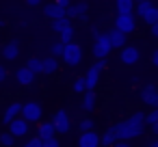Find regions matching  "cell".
<instances>
[{
  "label": "cell",
  "instance_id": "6da1fadb",
  "mask_svg": "<svg viewBox=\"0 0 158 147\" xmlns=\"http://www.w3.org/2000/svg\"><path fill=\"white\" fill-rule=\"evenodd\" d=\"M143 130H145V112H134V115H130L126 121H121V123H117L115 125V132H117V138L119 141H130V138H134V136H141L143 134Z\"/></svg>",
  "mask_w": 158,
  "mask_h": 147
},
{
  "label": "cell",
  "instance_id": "7a4b0ae2",
  "mask_svg": "<svg viewBox=\"0 0 158 147\" xmlns=\"http://www.w3.org/2000/svg\"><path fill=\"white\" fill-rule=\"evenodd\" d=\"M110 50H113V43H110L108 33H100L95 37V41H93V56L98 61H106V56L110 54Z\"/></svg>",
  "mask_w": 158,
  "mask_h": 147
},
{
  "label": "cell",
  "instance_id": "3957f363",
  "mask_svg": "<svg viewBox=\"0 0 158 147\" xmlns=\"http://www.w3.org/2000/svg\"><path fill=\"white\" fill-rule=\"evenodd\" d=\"M41 115H44V110H41V106H39L35 100L22 104V115H20V117H22L26 123H39Z\"/></svg>",
  "mask_w": 158,
  "mask_h": 147
},
{
  "label": "cell",
  "instance_id": "277c9868",
  "mask_svg": "<svg viewBox=\"0 0 158 147\" xmlns=\"http://www.w3.org/2000/svg\"><path fill=\"white\" fill-rule=\"evenodd\" d=\"M63 61L67 63V65H78L80 61H82V48L78 46V43H67L65 46V50H63Z\"/></svg>",
  "mask_w": 158,
  "mask_h": 147
},
{
  "label": "cell",
  "instance_id": "5b68a950",
  "mask_svg": "<svg viewBox=\"0 0 158 147\" xmlns=\"http://www.w3.org/2000/svg\"><path fill=\"white\" fill-rule=\"evenodd\" d=\"M52 123H54L56 134H67V132L72 130V121H69V112H67V110H59V112L54 115Z\"/></svg>",
  "mask_w": 158,
  "mask_h": 147
},
{
  "label": "cell",
  "instance_id": "8992f818",
  "mask_svg": "<svg viewBox=\"0 0 158 147\" xmlns=\"http://www.w3.org/2000/svg\"><path fill=\"white\" fill-rule=\"evenodd\" d=\"M119 33H123L128 37V33H132L136 28V22H134V15H115V26Z\"/></svg>",
  "mask_w": 158,
  "mask_h": 147
},
{
  "label": "cell",
  "instance_id": "52a82bcc",
  "mask_svg": "<svg viewBox=\"0 0 158 147\" xmlns=\"http://www.w3.org/2000/svg\"><path fill=\"white\" fill-rule=\"evenodd\" d=\"M121 63L123 65H136L139 63V59H141V50L136 48V46H126L123 50H121Z\"/></svg>",
  "mask_w": 158,
  "mask_h": 147
},
{
  "label": "cell",
  "instance_id": "ba28073f",
  "mask_svg": "<svg viewBox=\"0 0 158 147\" xmlns=\"http://www.w3.org/2000/svg\"><path fill=\"white\" fill-rule=\"evenodd\" d=\"M54 134H56V130H54V123H52V121H41V123H39V128H37V138H39L41 143L52 141Z\"/></svg>",
  "mask_w": 158,
  "mask_h": 147
},
{
  "label": "cell",
  "instance_id": "9c48e42d",
  "mask_svg": "<svg viewBox=\"0 0 158 147\" xmlns=\"http://www.w3.org/2000/svg\"><path fill=\"white\" fill-rule=\"evenodd\" d=\"M89 11V5L87 2H72L69 9H67V20H82Z\"/></svg>",
  "mask_w": 158,
  "mask_h": 147
},
{
  "label": "cell",
  "instance_id": "30bf717a",
  "mask_svg": "<svg viewBox=\"0 0 158 147\" xmlns=\"http://www.w3.org/2000/svg\"><path fill=\"white\" fill-rule=\"evenodd\" d=\"M41 9H44V15H46L50 22H56V20H63V18H67V11L59 9L54 2H50V5H44Z\"/></svg>",
  "mask_w": 158,
  "mask_h": 147
},
{
  "label": "cell",
  "instance_id": "8fae6325",
  "mask_svg": "<svg viewBox=\"0 0 158 147\" xmlns=\"http://www.w3.org/2000/svg\"><path fill=\"white\" fill-rule=\"evenodd\" d=\"M9 134H11L13 138H15V136H18V138H20V136H26V134H28V123H26L22 117L15 119V121H11V123H9Z\"/></svg>",
  "mask_w": 158,
  "mask_h": 147
},
{
  "label": "cell",
  "instance_id": "7c38bea8",
  "mask_svg": "<svg viewBox=\"0 0 158 147\" xmlns=\"http://www.w3.org/2000/svg\"><path fill=\"white\" fill-rule=\"evenodd\" d=\"M78 147H100V134L93 132H85L78 136Z\"/></svg>",
  "mask_w": 158,
  "mask_h": 147
},
{
  "label": "cell",
  "instance_id": "4fadbf2b",
  "mask_svg": "<svg viewBox=\"0 0 158 147\" xmlns=\"http://www.w3.org/2000/svg\"><path fill=\"white\" fill-rule=\"evenodd\" d=\"M20 115H22V104H20V102H11V104L7 106L5 115H2V121L9 125V123H11V121H15Z\"/></svg>",
  "mask_w": 158,
  "mask_h": 147
},
{
  "label": "cell",
  "instance_id": "5bb4252c",
  "mask_svg": "<svg viewBox=\"0 0 158 147\" xmlns=\"http://www.w3.org/2000/svg\"><path fill=\"white\" fill-rule=\"evenodd\" d=\"M15 80H18V84H22V87H31V84L35 82V74H33L28 67H20V69L15 71Z\"/></svg>",
  "mask_w": 158,
  "mask_h": 147
},
{
  "label": "cell",
  "instance_id": "9a60e30c",
  "mask_svg": "<svg viewBox=\"0 0 158 147\" xmlns=\"http://www.w3.org/2000/svg\"><path fill=\"white\" fill-rule=\"evenodd\" d=\"M117 143H119V138H117L115 125H113V128H108V130L100 136V147H115Z\"/></svg>",
  "mask_w": 158,
  "mask_h": 147
},
{
  "label": "cell",
  "instance_id": "2e32d148",
  "mask_svg": "<svg viewBox=\"0 0 158 147\" xmlns=\"http://www.w3.org/2000/svg\"><path fill=\"white\" fill-rule=\"evenodd\" d=\"M108 37H110V43H113V48H126L128 46V37L123 35V33H119L117 28H110L108 31Z\"/></svg>",
  "mask_w": 158,
  "mask_h": 147
},
{
  "label": "cell",
  "instance_id": "e0dca14e",
  "mask_svg": "<svg viewBox=\"0 0 158 147\" xmlns=\"http://www.w3.org/2000/svg\"><path fill=\"white\" fill-rule=\"evenodd\" d=\"M134 5L132 0H117L115 2V9H117V15H134Z\"/></svg>",
  "mask_w": 158,
  "mask_h": 147
},
{
  "label": "cell",
  "instance_id": "ac0fdd59",
  "mask_svg": "<svg viewBox=\"0 0 158 147\" xmlns=\"http://www.w3.org/2000/svg\"><path fill=\"white\" fill-rule=\"evenodd\" d=\"M156 87L154 84H145L143 89H141V102L143 104H147V106H152L154 104V97H156Z\"/></svg>",
  "mask_w": 158,
  "mask_h": 147
},
{
  "label": "cell",
  "instance_id": "d6986e66",
  "mask_svg": "<svg viewBox=\"0 0 158 147\" xmlns=\"http://www.w3.org/2000/svg\"><path fill=\"white\" fill-rule=\"evenodd\" d=\"M18 54H20V43H18V41H9V43L2 48V56H5L7 61L18 59Z\"/></svg>",
  "mask_w": 158,
  "mask_h": 147
},
{
  "label": "cell",
  "instance_id": "ffe728a7",
  "mask_svg": "<svg viewBox=\"0 0 158 147\" xmlns=\"http://www.w3.org/2000/svg\"><path fill=\"white\" fill-rule=\"evenodd\" d=\"M93 108H95V93H93V91H87L85 97H82V102H80V110L91 112Z\"/></svg>",
  "mask_w": 158,
  "mask_h": 147
},
{
  "label": "cell",
  "instance_id": "44dd1931",
  "mask_svg": "<svg viewBox=\"0 0 158 147\" xmlns=\"http://www.w3.org/2000/svg\"><path fill=\"white\" fill-rule=\"evenodd\" d=\"M50 24H52V31H54V33H59V35H63L67 28H74V26H72V20H67V18L56 20V22H50Z\"/></svg>",
  "mask_w": 158,
  "mask_h": 147
},
{
  "label": "cell",
  "instance_id": "7402d4cb",
  "mask_svg": "<svg viewBox=\"0 0 158 147\" xmlns=\"http://www.w3.org/2000/svg\"><path fill=\"white\" fill-rule=\"evenodd\" d=\"M85 80H87V91H93V89H95V84H98V80H100V71L91 67V69L87 71Z\"/></svg>",
  "mask_w": 158,
  "mask_h": 147
},
{
  "label": "cell",
  "instance_id": "603a6c76",
  "mask_svg": "<svg viewBox=\"0 0 158 147\" xmlns=\"http://www.w3.org/2000/svg\"><path fill=\"white\" fill-rule=\"evenodd\" d=\"M26 67H28L33 74H41V71H44V59L31 56V59H28V63H26Z\"/></svg>",
  "mask_w": 158,
  "mask_h": 147
},
{
  "label": "cell",
  "instance_id": "cb8c5ba5",
  "mask_svg": "<svg viewBox=\"0 0 158 147\" xmlns=\"http://www.w3.org/2000/svg\"><path fill=\"white\" fill-rule=\"evenodd\" d=\"M56 69H59V61L56 59H52V56L44 59V71L41 74H54Z\"/></svg>",
  "mask_w": 158,
  "mask_h": 147
},
{
  "label": "cell",
  "instance_id": "d4e9b609",
  "mask_svg": "<svg viewBox=\"0 0 158 147\" xmlns=\"http://www.w3.org/2000/svg\"><path fill=\"white\" fill-rule=\"evenodd\" d=\"M143 22H145V24H149V26L158 24V7H156V5H154V7L143 15Z\"/></svg>",
  "mask_w": 158,
  "mask_h": 147
},
{
  "label": "cell",
  "instance_id": "484cf974",
  "mask_svg": "<svg viewBox=\"0 0 158 147\" xmlns=\"http://www.w3.org/2000/svg\"><path fill=\"white\" fill-rule=\"evenodd\" d=\"M152 7H154V2H149V0H141V2H136V5H134V11L143 18V15H145Z\"/></svg>",
  "mask_w": 158,
  "mask_h": 147
},
{
  "label": "cell",
  "instance_id": "4316f807",
  "mask_svg": "<svg viewBox=\"0 0 158 147\" xmlns=\"http://www.w3.org/2000/svg\"><path fill=\"white\" fill-rule=\"evenodd\" d=\"M63 50H65V46H63L61 41H54V43L50 46V56H52V59H59V56L63 59Z\"/></svg>",
  "mask_w": 158,
  "mask_h": 147
},
{
  "label": "cell",
  "instance_id": "83f0119b",
  "mask_svg": "<svg viewBox=\"0 0 158 147\" xmlns=\"http://www.w3.org/2000/svg\"><path fill=\"white\" fill-rule=\"evenodd\" d=\"M78 130H80V134H85V132H93V119H80L78 121V125H76Z\"/></svg>",
  "mask_w": 158,
  "mask_h": 147
},
{
  "label": "cell",
  "instance_id": "f1b7e54d",
  "mask_svg": "<svg viewBox=\"0 0 158 147\" xmlns=\"http://www.w3.org/2000/svg\"><path fill=\"white\" fill-rule=\"evenodd\" d=\"M74 91H76V93H87V80H85V76H78V78H76Z\"/></svg>",
  "mask_w": 158,
  "mask_h": 147
},
{
  "label": "cell",
  "instance_id": "f546056e",
  "mask_svg": "<svg viewBox=\"0 0 158 147\" xmlns=\"http://www.w3.org/2000/svg\"><path fill=\"white\" fill-rule=\"evenodd\" d=\"M158 123V108H152L149 112H145V125H154Z\"/></svg>",
  "mask_w": 158,
  "mask_h": 147
},
{
  "label": "cell",
  "instance_id": "4dcf8cb0",
  "mask_svg": "<svg viewBox=\"0 0 158 147\" xmlns=\"http://www.w3.org/2000/svg\"><path fill=\"white\" fill-rule=\"evenodd\" d=\"M0 145H2V147H13L15 145V138L9 132H5V134H0Z\"/></svg>",
  "mask_w": 158,
  "mask_h": 147
},
{
  "label": "cell",
  "instance_id": "1f68e13d",
  "mask_svg": "<svg viewBox=\"0 0 158 147\" xmlns=\"http://www.w3.org/2000/svg\"><path fill=\"white\" fill-rule=\"evenodd\" d=\"M22 147H44V143H41V141L35 136V138H31V141H28L26 145H22Z\"/></svg>",
  "mask_w": 158,
  "mask_h": 147
},
{
  "label": "cell",
  "instance_id": "d6a6232c",
  "mask_svg": "<svg viewBox=\"0 0 158 147\" xmlns=\"http://www.w3.org/2000/svg\"><path fill=\"white\" fill-rule=\"evenodd\" d=\"M54 5H56V7H59V9H63V11H67V9H69V5H72V2H69V0H56V2H54Z\"/></svg>",
  "mask_w": 158,
  "mask_h": 147
},
{
  "label": "cell",
  "instance_id": "836d02e7",
  "mask_svg": "<svg viewBox=\"0 0 158 147\" xmlns=\"http://www.w3.org/2000/svg\"><path fill=\"white\" fill-rule=\"evenodd\" d=\"M93 69H98L100 74L106 69V61H95V65H93Z\"/></svg>",
  "mask_w": 158,
  "mask_h": 147
},
{
  "label": "cell",
  "instance_id": "e575fe53",
  "mask_svg": "<svg viewBox=\"0 0 158 147\" xmlns=\"http://www.w3.org/2000/svg\"><path fill=\"white\" fill-rule=\"evenodd\" d=\"M44 147H61V145H59V141H56V138H52V141L44 143Z\"/></svg>",
  "mask_w": 158,
  "mask_h": 147
},
{
  "label": "cell",
  "instance_id": "d590c367",
  "mask_svg": "<svg viewBox=\"0 0 158 147\" xmlns=\"http://www.w3.org/2000/svg\"><path fill=\"white\" fill-rule=\"evenodd\" d=\"M26 5H28V7H33V9L41 7V2H39V0H26Z\"/></svg>",
  "mask_w": 158,
  "mask_h": 147
},
{
  "label": "cell",
  "instance_id": "8d00e7d4",
  "mask_svg": "<svg viewBox=\"0 0 158 147\" xmlns=\"http://www.w3.org/2000/svg\"><path fill=\"white\" fill-rule=\"evenodd\" d=\"M5 80H7V69L0 65V82H5Z\"/></svg>",
  "mask_w": 158,
  "mask_h": 147
},
{
  "label": "cell",
  "instance_id": "74e56055",
  "mask_svg": "<svg viewBox=\"0 0 158 147\" xmlns=\"http://www.w3.org/2000/svg\"><path fill=\"white\" fill-rule=\"evenodd\" d=\"M149 28H152V37L158 39V24H154V26H149Z\"/></svg>",
  "mask_w": 158,
  "mask_h": 147
},
{
  "label": "cell",
  "instance_id": "f35d334b",
  "mask_svg": "<svg viewBox=\"0 0 158 147\" xmlns=\"http://www.w3.org/2000/svg\"><path fill=\"white\" fill-rule=\"evenodd\" d=\"M152 63L158 67V50H154V52H152Z\"/></svg>",
  "mask_w": 158,
  "mask_h": 147
},
{
  "label": "cell",
  "instance_id": "ab89813d",
  "mask_svg": "<svg viewBox=\"0 0 158 147\" xmlns=\"http://www.w3.org/2000/svg\"><path fill=\"white\" fill-rule=\"evenodd\" d=\"M152 108H158V93H156V97H154V104H152Z\"/></svg>",
  "mask_w": 158,
  "mask_h": 147
},
{
  "label": "cell",
  "instance_id": "60d3db41",
  "mask_svg": "<svg viewBox=\"0 0 158 147\" xmlns=\"http://www.w3.org/2000/svg\"><path fill=\"white\" fill-rule=\"evenodd\" d=\"M115 147H130V145H128V143H123V141H119V143H117Z\"/></svg>",
  "mask_w": 158,
  "mask_h": 147
},
{
  "label": "cell",
  "instance_id": "b9f144b4",
  "mask_svg": "<svg viewBox=\"0 0 158 147\" xmlns=\"http://www.w3.org/2000/svg\"><path fill=\"white\" fill-rule=\"evenodd\" d=\"M147 147H158V138H154V141H152V143H149Z\"/></svg>",
  "mask_w": 158,
  "mask_h": 147
},
{
  "label": "cell",
  "instance_id": "7bdbcfd3",
  "mask_svg": "<svg viewBox=\"0 0 158 147\" xmlns=\"http://www.w3.org/2000/svg\"><path fill=\"white\" fill-rule=\"evenodd\" d=\"M152 130H154V134L158 136V123H154V125H152Z\"/></svg>",
  "mask_w": 158,
  "mask_h": 147
}]
</instances>
